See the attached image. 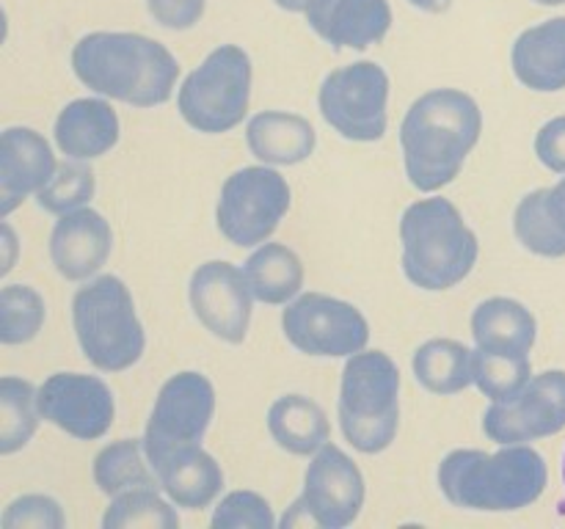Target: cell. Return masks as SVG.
<instances>
[{"mask_svg": "<svg viewBox=\"0 0 565 529\" xmlns=\"http://www.w3.org/2000/svg\"><path fill=\"white\" fill-rule=\"evenodd\" d=\"M248 99L252 58L237 44H221L182 80L177 108L193 130L221 136L246 119Z\"/></svg>", "mask_w": 565, "mask_h": 529, "instance_id": "cell-7", "label": "cell"}, {"mask_svg": "<svg viewBox=\"0 0 565 529\" xmlns=\"http://www.w3.org/2000/svg\"><path fill=\"white\" fill-rule=\"evenodd\" d=\"M307 20L331 47L367 50L390 33L392 9L386 0H331Z\"/></svg>", "mask_w": 565, "mask_h": 529, "instance_id": "cell-19", "label": "cell"}, {"mask_svg": "<svg viewBox=\"0 0 565 529\" xmlns=\"http://www.w3.org/2000/svg\"><path fill=\"white\" fill-rule=\"evenodd\" d=\"M152 466L160 477V488L177 507L185 510H204L224 490V472L218 461L202 450V444L177 446Z\"/></svg>", "mask_w": 565, "mask_h": 529, "instance_id": "cell-18", "label": "cell"}, {"mask_svg": "<svg viewBox=\"0 0 565 529\" xmlns=\"http://www.w3.org/2000/svg\"><path fill=\"white\" fill-rule=\"evenodd\" d=\"M483 132V114L467 91L434 88L414 99L401 125L406 176L417 191L436 193L461 174Z\"/></svg>", "mask_w": 565, "mask_h": 529, "instance_id": "cell-1", "label": "cell"}, {"mask_svg": "<svg viewBox=\"0 0 565 529\" xmlns=\"http://www.w3.org/2000/svg\"><path fill=\"white\" fill-rule=\"evenodd\" d=\"M55 154L47 138L31 127H9L0 138V215L9 218L31 193L53 180Z\"/></svg>", "mask_w": 565, "mask_h": 529, "instance_id": "cell-16", "label": "cell"}, {"mask_svg": "<svg viewBox=\"0 0 565 529\" xmlns=\"http://www.w3.org/2000/svg\"><path fill=\"white\" fill-rule=\"evenodd\" d=\"M72 325L83 356L103 373H125L141 361L147 336L125 281L99 276L72 298Z\"/></svg>", "mask_w": 565, "mask_h": 529, "instance_id": "cell-6", "label": "cell"}, {"mask_svg": "<svg viewBox=\"0 0 565 529\" xmlns=\"http://www.w3.org/2000/svg\"><path fill=\"white\" fill-rule=\"evenodd\" d=\"M539 6H563L565 0H535Z\"/></svg>", "mask_w": 565, "mask_h": 529, "instance_id": "cell-42", "label": "cell"}, {"mask_svg": "<svg viewBox=\"0 0 565 529\" xmlns=\"http://www.w3.org/2000/svg\"><path fill=\"white\" fill-rule=\"evenodd\" d=\"M33 384L6 375L0 378V455H14L39 428V402Z\"/></svg>", "mask_w": 565, "mask_h": 529, "instance_id": "cell-29", "label": "cell"}, {"mask_svg": "<svg viewBox=\"0 0 565 529\" xmlns=\"http://www.w3.org/2000/svg\"><path fill=\"white\" fill-rule=\"evenodd\" d=\"M511 66L519 83L533 91H563L565 17H555L519 33L511 50Z\"/></svg>", "mask_w": 565, "mask_h": 529, "instance_id": "cell-20", "label": "cell"}, {"mask_svg": "<svg viewBox=\"0 0 565 529\" xmlns=\"http://www.w3.org/2000/svg\"><path fill=\"white\" fill-rule=\"evenodd\" d=\"M276 523L268 499L254 490H232L213 512L215 529H270Z\"/></svg>", "mask_w": 565, "mask_h": 529, "instance_id": "cell-34", "label": "cell"}, {"mask_svg": "<svg viewBox=\"0 0 565 529\" xmlns=\"http://www.w3.org/2000/svg\"><path fill=\"white\" fill-rule=\"evenodd\" d=\"M246 143L265 165H298L309 160L318 132L309 119L285 110H263L246 125Z\"/></svg>", "mask_w": 565, "mask_h": 529, "instance_id": "cell-22", "label": "cell"}, {"mask_svg": "<svg viewBox=\"0 0 565 529\" xmlns=\"http://www.w3.org/2000/svg\"><path fill=\"white\" fill-rule=\"evenodd\" d=\"M472 336L480 350L530 356L539 323L524 303L513 298H489L472 312Z\"/></svg>", "mask_w": 565, "mask_h": 529, "instance_id": "cell-23", "label": "cell"}, {"mask_svg": "<svg viewBox=\"0 0 565 529\" xmlns=\"http://www.w3.org/2000/svg\"><path fill=\"white\" fill-rule=\"evenodd\" d=\"M281 331L296 350L318 358H351L370 342V325L353 303L307 292L287 303Z\"/></svg>", "mask_w": 565, "mask_h": 529, "instance_id": "cell-10", "label": "cell"}, {"mask_svg": "<svg viewBox=\"0 0 565 529\" xmlns=\"http://www.w3.org/2000/svg\"><path fill=\"white\" fill-rule=\"evenodd\" d=\"M72 72L103 97L154 108L174 94L180 64L163 44L141 33L94 31L72 50Z\"/></svg>", "mask_w": 565, "mask_h": 529, "instance_id": "cell-2", "label": "cell"}, {"mask_svg": "<svg viewBox=\"0 0 565 529\" xmlns=\"http://www.w3.org/2000/svg\"><path fill=\"white\" fill-rule=\"evenodd\" d=\"M561 430H565L563 369H546L535 375L513 400L494 402L483 413V433L500 446L550 439Z\"/></svg>", "mask_w": 565, "mask_h": 529, "instance_id": "cell-12", "label": "cell"}, {"mask_svg": "<svg viewBox=\"0 0 565 529\" xmlns=\"http://www.w3.org/2000/svg\"><path fill=\"white\" fill-rule=\"evenodd\" d=\"M552 198H555L557 209H561V213H563V218H565V176H563L561 182H557L555 187H552Z\"/></svg>", "mask_w": 565, "mask_h": 529, "instance_id": "cell-41", "label": "cell"}, {"mask_svg": "<svg viewBox=\"0 0 565 529\" xmlns=\"http://www.w3.org/2000/svg\"><path fill=\"white\" fill-rule=\"evenodd\" d=\"M154 22L169 31H188L204 17V0H147Z\"/></svg>", "mask_w": 565, "mask_h": 529, "instance_id": "cell-36", "label": "cell"}, {"mask_svg": "<svg viewBox=\"0 0 565 529\" xmlns=\"http://www.w3.org/2000/svg\"><path fill=\"white\" fill-rule=\"evenodd\" d=\"M403 273L419 290L441 292L461 284L478 262V235L450 198H419L401 218Z\"/></svg>", "mask_w": 565, "mask_h": 529, "instance_id": "cell-4", "label": "cell"}, {"mask_svg": "<svg viewBox=\"0 0 565 529\" xmlns=\"http://www.w3.org/2000/svg\"><path fill=\"white\" fill-rule=\"evenodd\" d=\"M290 185L268 165H246L224 182L215 207L221 235L241 248L268 242L290 209Z\"/></svg>", "mask_w": 565, "mask_h": 529, "instance_id": "cell-8", "label": "cell"}, {"mask_svg": "<svg viewBox=\"0 0 565 529\" xmlns=\"http://www.w3.org/2000/svg\"><path fill=\"white\" fill-rule=\"evenodd\" d=\"M94 483L110 499L132 488H160L143 439H121L105 446L94 457Z\"/></svg>", "mask_w": 565, "mask_h": 529, "instance_id": "cell-27", "label": "cell"}, {"mask_svg": "<svg viewBox=\"0 0 565 529\" xmlns=\"http://www.w3.org/2000/svg\"><path fill=\"white\" fill-rule=\"evenodd\" d=\"M268 430L276 444L290 455H315L329 444V417L303 395H285L270 406Z\"/></svg>", "mask_w": 565, "mask_h": 529, "instance_id": "cell-24", "label": "cell"}, {"mask_svg": "<svg viewBox=\"0 0 565 529\" xmlns=\"http://www.w3.org/2000/svg\"><path fill=\"white\" fill-rule=\"evenodd\" d=\"M414 378L430 395L450 397L475 384V350L456 339H428L412 358Z\"/></svg>", "mask_w": 565, "mask_h": 529, "instance_id": "cell-26", "label": "cell"}, {"mask_svg": "<svg viewBox=\"0 0 565 529\" xmlns=\"http://www.w3.org/2000/svg\"><path fill=\"white\" fill-rule=\"evenodd\" d=\"M513 231L519 242L539 257H565V218L552 198V187H539L519 202Z\"/></svg>", "mask_w": 565, "mask_h": 529, "instance_id": "cell-28", "label": "cell"}, {"mask_svg": "<svg viewBox=\"0 0 565 529\" xmlns=\"http://www.w3.org/2000/svg\"><path fill=\"white\" fill-rule=\"evenodd\" d=\"M105 529H177L180 516L158 488H132L114 496L103 516Z\"/></svg>", "mask_w": 565, "mask_h": 529, "instance_id": "cell-30", "label": "cell"}, {"mask_svg": "<svg viewBox=\"0 0 565 529\" xmlns=\"http://www.w3.org/2000/svg\"><path fill=\"white\" fill-rule=\"evenodd\" d=\"M3 240H6V248H9V257H6V262H3V273H9L11 264H14V248H17L14 231H11L9 224H3Z\"/></svg>", "mask_w": 565, "mask_h": 529, "instance_id": "cell-40", "label": "cell"}, {"mask_svg": "<svg viewBox=\"0 0 565 529\" xmlns=\"http://www.w3.org/2000/svg\"><path fill=\"white\" fill-rule=\"evenodd\" d=\"M274 3L285 11H296V14L312 17L315 11H320L323 6H329L331 0H274Z\"/></svg>", "mask_w": 565, "mask_h": 529, "instance_id": "cell-38", "label": "cell"}, {"mask_svg": "<svg viewBox=\"0 0 565 529\" xmlns=\"http://www.w3.org/2000/svg\"><path fill=\"white\" fill-rule=\"evenodd\" d=\"M47 309L42 295L28 284H9L0 290V342L25 345L42 331Z\"/></svg>", "mask_w": 565, "mask_h": 529, "instance_id": "cell-31", "label": "cell"}, {"mask_svg": "<svg viewBox=\"0 0 565 529\" xmlns=\"http://www.w3.org/2000/svg\"><path fill=\"white\" fill-rule=\"evenodd\" d=\"M188 295L193 314L210 334L230 345H241L246 339L254 295L241 268L224 259L199 264L191 276Z\"/></svg>", "mask_w": 565, "mask_h": 529, "instance_id": "cell-15", "label": "cell"}, {"mask_svg": "<svg viewBox=\"0 0 565 529\" xmlns=\"http://www.w3.org/2000/svg\"><path fill=\"white\" fill-rule=\"evenodd\" d=\"M390 75L375 61H356L326 75L318 91L326 125L359 143L381 141L386 132Z\"/></svg>", "mask_w": 565, "mask_h": 529, "instance_id": "cell-9", "label": "cell"}, {"mask_svg": "<svg viewBox=\"0 0 565 529\" xmlns=\"http://www.w3.org/2000/svg\"><path fill=\"white\" fill-rule=\"evenodd\" d=\"M408 3L419 11H428V14H445L452 6V0H408Z\"/></svg>", "mask_w": 565, "mask_h": 529, "instance_id": "cell-39", "label": "cell"}, {"mask_svg": "<svg viewBox=\"0 0 565 529\" xmlns=\"http://www.w3.org/2000/svg\"><path fill=\"white\" fill-rule=\"evenodd\" d=\"M563 485H565V452H563Z\"/></svg>", "mask_w": 565, "mask_h": 529, "instance_id": "cell-43", "label": "cell"}, {"mask_svg": "<svg viewBox=\"0 0 565 529\" xmlns=\"http://www.w3.org/2000/svg\"><path fill=\"white\" fill-rule=\"evenodd\" d=\"M94 196V171L83 163H61L53 180L36 193L39 207L53 215L72 213Z\"/></svg>", "mask_w": 565, "mask_h": 529, "instance_id": "cell-33", "label": "cell"}, {"mask_svg": "<svg viewBox=\"0 0 565 529\" xmlns=\"http://www.w3.org/2000/svg\"><path fill=\"white\" fill-rule=\"evenodd\" d=\"M248 290L268 306L290 303L303 287V262L281 242H263L243 264Z\"/></svg>", "mask_w": 565, "mask_h": 529, "instance_id": "cell-25", "label": "cell"}, {"mask_svg": "<svg viewBox=\"0 0 565 529\" xmlns=\"http://www.w3.org/2000/svg\"><path fill=\"white\" fill-rule=\"evenodd\" d=\"M39 413L66 435L81 441L103 439L116 417V402L97 375L55 373L39 386Z\"/></svg>", "mask_w": 565, "mask_h": 529, "instance_id": "cell-13", "label": "cell"}, {"mask_svg": "<svg viewBox=\"0 0 565 529\" xmlns=\"http://www.w3.org/2000/svg\"><path fill=\"white\" fill-rule=\"evenodd\" d=\"M533 364L527 356L475 350V386L491 397V402H508L530 384Z\"/></svg>", "mask_w": 565, "mask_h": 529, "instance_id": "cell-32", "label": "cell"}, {"mask_svg": "<svg viewBox=\"0 0 565 529\" xmlns=\"http://www.w3.org/2000/svg\"><path fill=\"white\" fill-rule=\"evenodd\" d=\"M301 507L312 527H351L364 507V477L356 463L334 444L315 452L303 477Z\"/></svg>", "mask_w": 565, "mask_h": 529, "instance_id": "cell-14", "label": "cell"}, {"mask_svg": "<svg viewBox=\"0 0 565 529\" xmlns=\"http://www.w3.org/2000/svg\"><path fill=\"white\" fill-rule=\"evenodd\" d=\"M114 248L110 224L97 209H72L58 218L50 235V259L66 281H86L99 273Z\"/></svg>", "mask_w": 565, "mask_h": 529, "instance_id": "cell-17", "label": "cell"}, {"mask_svg": "<svg viewBox=\"0 0 565 529\" xmlns=\"http://www.w3.org/2000/svg\"><path fill=\"white\" fill-rule=\"evenodd\" d=\"M546 479V461L524 444H505L500 452L456 450L439 463L441 494L463 510H522L544 494Z\"/></svg>", "mask_w": 565, "mask_h": 529, "instance_id": "cell-3", "label": "cell"}, {"mask_svg": "<svg viewBox=\"0 0 565 529\" xmlns=\"http://www.w3.org/2000/svg\"><path fill=\"white\" fill-rule=\"evenodd\" d=\"M66 523L64 510L55 499L42 494H28L11 501L3 510V529H61Z\"/></svg>", "mask_w": 565, "mask_h": 529, "instance_id": "cell-35", "label": "cell"}, {"mask_svg": "<svg viewBox=\"0 0 565 529\" xmlns=\"http://www.w3.org/2000/svg\"><path fill=\"white\" fill-rule=\"evenodd\" d=\"M215 413V389L202 373H177L160 386L152 417L147 422L149 461H160L177 446L202 444Z\"/></svg>", "mask_w": 565, "mask_h": 529, "instance_id": "cell-11", "label": "cell"}, {"mask_svg": "<svg viewBox=\"0 0 565 529\" xmlns=\"http://www.w3.org/2000/svg\"><path fill=\"white\" fill-rule=\"evenodd\" d=\"M535 154L555 174H565V116L546 121L535 136Z\"/></svg>", "mask_w": 565, "mask_h": 529, "instance_id": "cell-37", "label": "cell"}, {"mask_svg": "<svg viewBox=\"0 0 565 529\" xmlns=\"http://www.w3.org/2000/svg\"><path fill=\"white\" fill-rule=\"evenodd\" d=\"M340 428L353 450L379 455L390 450L401 428V373L384 350L348 358L340 386Z\"/></svg>", "mask_w": 565, "mask_h": 529, "instance_id": "cell-5", "label": "cell"}, {"mask_svg": "<svg viewBox=\"0 0 565 529\" xmlns=\"http://www.w3.org/2000/svg\"><path fill=\"white\" fill-rule=\"evenodd\" d=\"M119 116L105 99H75L55 119V143L72 160H94L119 143Z\"/></svg>", "mask_w": 565, "mask_h": 529, "instance_id": "cell-21", "label": "cell"}]
</instances>
